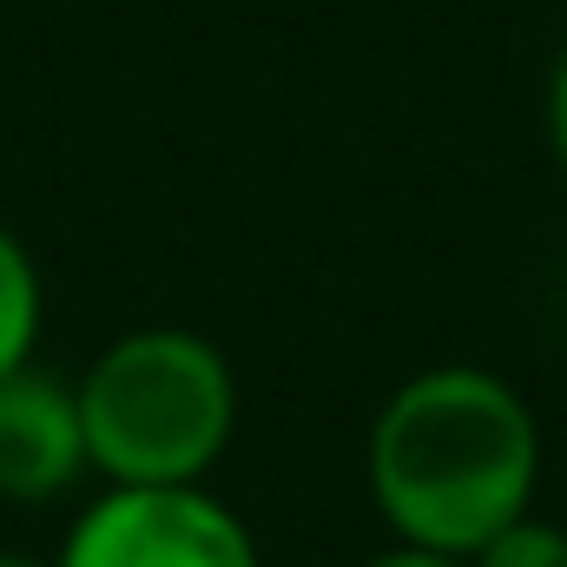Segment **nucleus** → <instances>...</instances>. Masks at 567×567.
Returning <instances> with one entry per match:
<instances>
[{
	"label": "nucleus",
	"mask_w": 567,
	"mask_h": 567,
	"mask_svg": "<svg viewBox=\"0 0 567 567\" xmlns=\"http://www.w3.org/2000/svg\"><path fill=\"white\" fill-rule=\"evenodd\" d=\"M363 462L370 502L396 542L468 561L535 508L542 423L508 377L482 363H435L390 390Z\"/></svg>",
	"instance_id": "1"
},
{
	"label": "nucleus",
	"mask_w": 567,
	"mask_h": 567,
	"mask_svg": "<svg viewBox=\"0 0 567 567\" xmlns=\"http://www.w3.org/2000/svg\"><path fill=\"white\" fill-rule=\"evenodd\" d=\"M93 475L106 482H205L238 429V377L225 350L178 323H145L106 343L73 383Z\"/></svg>",
	"instance_id": "2"
},
{
	"label": "nucleus",
	"mask_w": 567,
	"mask_h": 567,
	"mask_svg": "<svg viewBox=\"0 0 567 567\" xmlns=\"http://www.w3.org/2000/svg\"><path fill=\"white\" fill-rule=\"evenodd\" d=\"M53 567H265L251 528L205 482H106L60 542Z\"/></svg>",
	"instance_id": "3"
},
{
	"label": "nucleus",
	"mask_w": 567,
	"mask_h": 567,
	"mask_svg": "<svg viewBox=\"0 0 567 567\" xmlns=\"http://www.w3.org/2000/svg\"><path fill=\"white\" fill-rule=\"evenodd\" d=\"M93 475L73 383L20 363L0 377V502H60Z\"/></svg>",
	"instance_id": "4"
},
{
	"label": "nucleus",
	"mask_w": 567,
	"mask_h": 567,
	"mask_svg": "<svg viewBox=\"0 0 567 567\" xmlns=\"http://www.w3.org/2000/svg\"><path fill=\"white\" fill-rule=\"evenodd\" d=\"M40 310H47L40 265H33V251L0 225V377H13L20 363H33Z\"/></svg>",
	"instance_id": "5"
},
{
	"label": "nucleus",
	"mask_w": 567,
	"mask_h": 567,
	"mask_svg": "<svg viewBox=\"0 0 567 567\" xmlns=\"http://www.w3.org/2000/svg\"><path fill=\"white\" fill-rule=\"evenodd\" d=\"M468 567H567V528L555 522H535V508L522 522H508L502 535H488Z\"/></svg>",
	"instance_id": "6"
},
{
	"label": "nucleus",
	"mask_w": 567,
	"mask_h": 567,
	"mask_svg": "<svg viewBox=\"0 0 567 567\" xmlns=\"http://www.w3.org/2000/svg\"><path fill=\"white\" fill-rule=\"evenodd\" d=\"M548 140H555V158H561V172H567V53H561V66H555V86H548Z\"/></svg>",
	"instance_id": "7"
},
{
	"label": "nucleus",
	"mask_w": 567,
	"mask_h": 567,
	"mask_svg": "<svg viewBox=\"0 0 567 567\" xmlns=\"http://www.w3.org/2000/svg\"><path fill=\"white\" fill-rule=\"evenodd\" d=\"M363 567H468V561H455V555H435V548H410V542H396V548L370 555Z\"/></svg>",
	"instance_id": "8"
},
{
	"label": "nucleus",
	"mask_w": 567,
	"mask_h": 567,
	"mask_svg": "<svg viewBox=\"0 0 567 567\" xmlns=\"http://www.w3.org/2000/svg\"><path fill=\"white\" fill-rule=\"evenodd\" d=\"M0 567H53V561H33V555H0Z\"/></svg>",
	"instance_id": "9"
}]
</instances>
